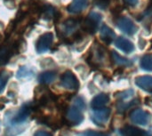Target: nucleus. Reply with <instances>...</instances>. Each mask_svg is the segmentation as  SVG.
<instances>
[{
  "mask_svg": "<svg viewBox=\"0 0 152 136\" xmlns=\"http://www.w3.org/2000/svg\"><path fill=\"white\" fill-rule=\"evenodd\" d=\"M34 110V106L32 103H25L23 104L20 110L15 113H8L5 117V123L9 129L6 130L5 135L7 136H15L23 132V129L18 127L20 125H22L31 114Z\"/></svg>",
  "mask_w": 152,
  "mask_h": 136,
  "instance_id": "nucleus-1",
  "label": "nucleus"
},
{
  "mask_svg": "<svg viewBox=\"0 0 152 136\" xmlns=\"http://www.w3.org/2000/svg\"><path fill=\"white\" fill-rule=\"evenodd\" d=\"M102 15L100 12H91L83 23V29L89 34H94L96 31L99 23L102 21Z\"/></svg>",
  "mask_w": 152,
  "mask_h": 136,
  "instance_id": "nucleus-2",
  "label": "nucleus"
},
{
  "mask_svg": "<svg viewBox=\"0 0 152 136\" xmlns=\"http://www.w3.org/2000/svg\"><path fill=\"white\" fill-rule=\"evenodd\" d=\"M117 27L121 32H123L128 36L134 35L138 30V27L133 21V20L130 19L129 17H126V16L121 17L118 20Z\"/></svg>",
  "mask_w": 152,
  "mask_h": 136,
  "instance_id": "nucleus-3",
  "label": "nucleus"
},
{
  "mask_svg": "<svg viewBox=\"0 0 152 136\" xmlns=\"http://www.w3.org/2000/svg\"><path fill=\"white\" fill-rule=\"evenodd\" d=\"M84 120V116L82 110L77 108L76 106H72L66 110L65 121L70 126H77Z\"/></svg>",
  "mask_w": 152,
  "mask_h": 136,
  "instance_id": "nucleus-4",
  "label": "nucleus"
},
{
  "mask_svg": "<svg viewBox=\"0 0 152 136\" xmlns=\"http://www.w3.org/2000/svg\"><path fill=\"white\" fill-rule=\"evenodd\" d=\"M61 86L68 90H77L79 87V82L73 72L67 70L61 78Z\"/></svg>",
  "mask_w": 152,
  "mask_h": 136,
  "instance_id": "nucleus-5",
  "label": "nucleus"
},
{
  "mask_svg": "<svg viewBox=\"0 0 152 136\" xmlns=\"http://www.w3.org/2000/svg\"><path fill=\"white\" fill-rule=\"evenodd\" d=\"M53 33L47 32V33L43 34L37 39V45H36L37 52L38 53H45L46 51H48L51 48L52 44H53Z\"/></svg>",
  "mask_w": 152,
  "mask_h": 136,
  "instance_id": "nucleus-6",
  "label": "nucleus"
},
{
  "mask_svg": "<svg viewBox=\"0 0 152 136\" xmlns=\"http://www.w3.org/2000/svg\"><path fill=\"white\" fill-rule=\"evenodd\" d=\"M111 110L108 108H102L98 110H94L92 114V120L97 126H102L109 120Z\"/></svg>",
  "mask_w": 152,
  "mask_h": 136,
  "instance_id": "nucleus-7",
  "label": "nucleus"
},
{
  "mask_svg": "<svg viewBox=\"0 0 152 136\" xmlns=\"http://www.w3.org/2000/svg\"><path fill=\"white\" fill-rule=\"evenodd\" d=\"M79 20L77 19H69L62 23L60 29V32L63 37H68L74 35L79 26Z\"/></svg>",
  "mask_w": 152,
  "mask_h": 136,
  "instance_id": "nucleus-8",
  "label": "nucleus"
},
{
  "mask_svg": "<svg viewBox=\"0 0 152 136\" xmlns=\"http://www.w3.org/2000/svg\"><path fill=\"white\" fill-rule=\"evenodd\" d=\"M150 119H151V115L147 111L142 110L141 109L134 110L131 113V120L134 124L144 126L149 123Z\"/></svg>",
  "mask_w": 152,
  "mask_h": 136,
  "instance_id": "nucleus-9",
  "label": "nucleus"
},
{
  "mask_svg": "<svg viewBox=\"0 0 152 136\" xmlns=\"http://www.w3.org/2000/svg\"><path fill=\"white\" fill-rule=\"evenodd\" d=\"M115 46L121 52L129 54L134 52V45L132 41L126 37H118L115 41Z\"/></svg>",
  "mask_w": 152,
  "mask_h": 136,
  "instance_id": "nucleus-10",
  "label": "nucleus"
},
{
  "mask_svg": "<svg viewBox=\"0 0 152 136\" xmlns=\"http://www.w3.org/2000/svg\"><path fill=\"white\" fill-rule=\"evenodd\" d=\"M135 85L145 92L152 93V76H139L134 79Z\"/></svg>",
  "mask_w": 152,
  "mask_h": 136,
  "instance_id": "nucleus-11",
  "label": "nucleus"
},
{
  "mask_svg": "<svg viewBox=\"0 0 152 136\" xmlns=\"http://www.w3.org/2000/svg\"><path fill=\"white\" fill-rule=\"evenodd\" d=\"M89 4V0H73L72 3L69 4L67 10L70 13H79L83 12Z\"/></svg>",
  "mask_w": 152,
  "mask_h": 136,
  "instance_id": "nucleus-12",
  "label": "nucleus"
},
{
  "mask_svg": "<svg viewBox=\"0 0 152 136\" xmlns=\"http://www.w3.org/2000/svg\"><path fill=\"white\" fill-rule=\"evenodd\" d=\"M110 101V97L106 94H100L94 97V99L91 102V107L94 110H98L104 108Z\"/></svg>",
  "mask_w": 152,
  "mask_h": 136,
  "instance_id": "nucleus-13",
  "label": "nucleus"
},
{
  "mask_svg": "<svg viewBox=\"0 0 152 136\" xmlns=\"http://www.w3.org/2000/svg\"><path fill=\"white\" fill-rule=\"evenodd\" d=\"M12 53V45L6 43L0 46V66L4 65L9 61Z\"/></svg>",
  "mask_w": 152,
  "mask_h": 136,
  "instance_id": "nucleus-14",
  "label": "nucleus"
},
{
  "mask_svg": "<svg viewBox=\"0 0 152 136\" xmlns=\"http://www.w3.org/2000/svg\"><path fill=\"white\" fill-rule=\"evenodd\" d=\"M124 136H150L151 135L144 130L133 126H126L120 130Z\"/></svg>",
  "mask_w": 152,
  "mask_h": 136,
  "instance_id": "nucleus-15",
  "label": "nucleus"
},
{
  "mask_svg": "<svg viewBox=\"0 0 152 136\" xmlns=\"http://www.w3.org/2000/svg\"><path fill=\"white\" fill-rule=\"evenodd\" d=\"M115 32L106 24H103L102 27H101V29H100V37H101V39L106 43V44H110L111 43L114 38H115Z\"/></svg>",
  "mask_w": 152,
  "mask_h": 136,
  "instance_id": "nucleus-16",
  "label": "nucleus"
},
{
  "mask_svg": "<svg viewBox=\"0 0 152 136\" xmlns=\"http://www.w3.org/2000/svg\"><path fill=\"white\" fill-rule=\"evenodd\" d=\"M105 59V50L101 45H96L91 53V60L93 64L99 63Z\"/></svg>",
  "mask_w": 152,
  "mask_h": 136,
  "instance_id": "nucleus-17",
  "label": "nucleus"
},
{
  "mask_svg": "<svg viewBox=\"0 0 152 136\" xmlns=\"http://www.w3.org/2000/svg\"><path fill=\"white\" fill-rule=\"evenodd\" d=\"M55 78H56V73L54 71H45L38 76V81L43 85L52 84L55 80Z\"/></svg>",
  "mask_w": 152,
  "mask_h": 136,
  "instance_id": "nucleus-18",
  "label": "nucleus"
},
{
  "mask_svg": "<svg viewBox=\"0 0 152 136\" xmlns=\"http://www.w3.org/2000/svg\"><path fill=\"white\" fill-rule=\"evenodd\" d=\"M111 59L112 61H114V63L118 66H126V67H128L132 64V61H129L128 59L123 57L122 55H120L118 53L115 52V51H112L111 53Z\"/></svg>",
  "mask_w": 152,
  "mask_h": 136,
  "instance_id": "nucleus-19",
  "label": "nucleus"
},
{
  "mask_svg": "<svg viewBox=\"0 0 152 136\" xmlns=\"http://www.w3.org/2000/svg\"><path fill=\"white\" fill-rule=\"evenodd\" d=\"M140 67L142 69L152 72V53L144 54L140 61Z\"/></svg>",
  "mask_w": 152,
  "mask_h": 136,
  "instance_id": "nucleus-20",
  "label": "nucleus"
},
{
  "mask_svg": "<svg viewBox=\"0 0 152 136\" xmlns=\"http://www.w3.org/2000/svg\"><path fill=\"white\" fill-rule=\"evenodd\" d=\"M34 75V72L31 69L26 67V66H22L19 69V70L17 71V74H16V77L20 79L21 78H31L33 77Z\"/></svg>",
  "mask_w": 152,
  "mask_h": 136,
  "instance_id": "nucleus-21",
  "label": "nucleus"
},
{
  "mask_svg": "<svg viewBox=\"0 0 152 136\" xmlns=\"http://www.w3.org/2000/svg\"><path fill=\"white\" fill-rule=\"evenodd\" d=\"M41 12H42V16L45 20H51V19L54 18V16L56 14L55 9L51 5H45L42 8Z\"/></svg>",
  "mask_w": 152,
  "mask_h": 136,
  "instance_id": "nucleus-22",
  "label": "nucleus"
},
{
  "mask_svg": "<svg viewBox=\"0 0 152 136\" xmlns=\"http://www.w3.org/2000/svg\"><path fill=\"white\" fill-rule=\"evenodd\" d=\"M11 77V74L6 70H2L0 72V94L3 93V91L5 88V86Z\"/></svg>",
  "mask_w": 152,
  "mask_h": 136,
  "instance_id": "nucleus-23",
  "label": "nucleus"
},
{
  "mask_svg": "<svg viewBox=\"0 0 152 136\" xmlns=\"http://www.w3.org/2000/svg\"><path fill=\"white\" fill-rule=\"evenodd\" d=\"M134 94V90L129 89V90H126V91H123V92L118 93L117 97H118L120 101H126V100L131 98V97L133 96Z\"/></svg>",
  "mask_w": 152,
  "mask_h": 136,
  "instance_id": "nucleus-24",
  "label": "nucleus"
},
{
  "mask_svg": "<svg viewBox=\"0 0 152 136\" xmlns=\"http://www.w3.org/2000/svg\"><path fill=\"white\" fill-rule=\"evenodd\" d=\"M74 106H76L77 108H78L79 110H81L82 111L86 109V102L84 100L83 97L81 96H77L75 98L74 100Z\"/></svg>",
  "mask_w": 152,
  "mask_h": 136,
  "instance_id": "nucleus-25",
  "label": "nucleus"
},
{
  "mask_svg": "<svg viewBox=\"0 0 152 136\" xmlns=\"http://www.w3.org/2000/svg\"><path fill=\"white\" fill-rule=\"evenodd\" d=\"M79 136H110L107 134L104 133H99V132H95V131H86L83 134H80Z\"/></svg>",
  "mask_w": 152,
  "mask_h": 136,
  "instance_id": "nucleus-26",
  "label": "nucleus"
},
{
  "mask_svg": "<svg viewBox=\"0 0 152 136\" xmlns=\"http://www.w3.org/2000/svg\"><path fill=\"white\" fill-rule=\"evenodd\" d=\"M138 47L142 51H143L147 47V41H146L145 38H143L142 37H139V39H138Z\"/></svg>",
  "mask_w": 152,
  "mask_h": 136,
  "instance_id": "nucleus-27",
  "label": "nucleus"
},
{
  "mask_svg": "<svg viewBox=\"0 0 152 136\" xmlns=\"http://www.w3.org/2000/svg\"><path fill=\"white\" fill-rule=\"evenodd\" d=\"M123 1L126 5H128L130 7H134L138 4V0H123Z\"/></svg>",
  "mask_w": 152,
  "mask_h": 136,
  "instance_id": "nucleus-28",
  "label": "nucleus"
},
{
  "mask_svg": "<svg viewBox=\"0 0 152 136\" xmlns=\"http://www.w3.org/2000/svg\"><path fill=\"white\" fill-rule=\"evenodd\" d=\"M34 136H53L52 134H50V133H48V132H45V131H42V130H40V131H37V132H36L35 133V135Z\"/></svg>",
  "mask_w": 152,
  "mask_h": 136,
  "instance_id": "nucleus-29",
  "label": "nucleus"
}]
</instances>
